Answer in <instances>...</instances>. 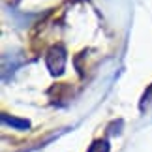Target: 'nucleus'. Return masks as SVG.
<instances>
[{"label":"nucleus","mask_w":152,"mask_h":152,"mask_svg":"<svg viewBox=\"0 0 152 152\" xmlns=\"http://www.w3.org/2000/svg\"><path fill=\"white\" fill-rule=\"evenodd\" d=\"M47 66L53 75H60L64 72V66H66V51H64V47L56 45L47 53Z\"/></svg>","instance_id":"nucleus-1"}]
</instances>
